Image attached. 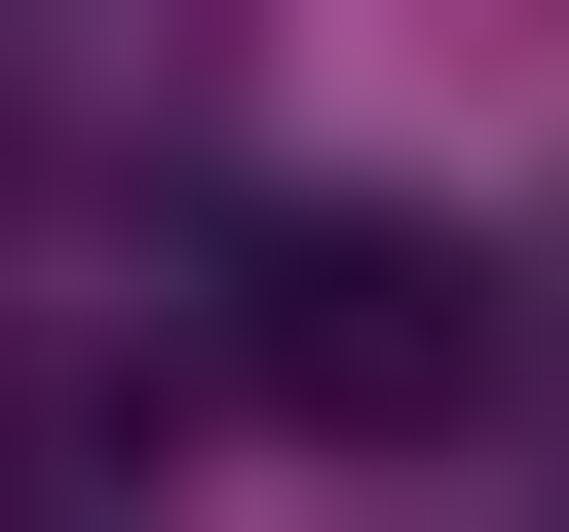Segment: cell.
Instances as JSON below:
<instances>
[{"mask_svg": "<svg viewBox=\"0 0 569 532\" xmlns=\"http://www.w3.org/2000/svg\"><path fill=\"white\" fill-rule=\"evenodd\" d=\"M266 418H493V266L456 228H266Z\"/></svg>", "mask_w": 569, "mask_h": 532, "instance_id": "obj_1", "label": "cell"}]
</instances>
